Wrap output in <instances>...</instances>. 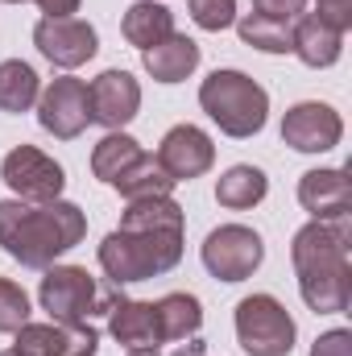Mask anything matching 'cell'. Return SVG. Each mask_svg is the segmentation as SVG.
Returning <instances> with one entry per match:
<instances>
[{
  "label": "cell",
  "instance_id": "836d02e7",
  "mask_svg": "<svg viewBox=\"0 0 352 356\" xmlns=\"http://www.w3.org/2000/svg\"><path fill=\"white\" fill-rule=\"evenodd\" d=\"M4 4H25V0H4Z\"/></svg>",
  "mask_w": 352,
  "mask_h": 356
},
{
  "label": "cell",
  "instance_id": "cb8c5ba5",
  "mask_svg": "<svg viewBox=\"0 0 352 356\" xmlns=\"http://www.w3.org/2000/svg\"><path fill=\"white\" fill-rule=\"evenodd\" d=\"M237 33L245 46H253L262 54H290V46H294V21H273L262 13H245L237 21Z\"/></svg>",
  "mask_w": 352,
  "mask_h": 356
},
{
  "label": "cell",
  "instance_id": "7a4b0ae2",
  "mask_svg": "<svg viewBox=\"0 0 352 356\" xmlns=\"http://www.w3.org/2000/svg\"><path fill=\"white\" fill-rule=\"evenodd\" d=\"M352 220H311L290 241L298 294L315 315H344L352 302Z\"/></svg>",
  "mask_w": 352,
  "mask_h": 356
},
{
  "label": "cell",
  "instance_id": "277c9868",
  "mask_svg": "<svg viewBox=\"0 0 352 356\" xmlns=\"http://www.w3.org/2000/svg\"><path fill=\"white\" fill-rule=\"evenodd\" d=\"M199 108L220 124V133L245 141L257 137L269 116V91L245 71H211L199 83Z\"/></svg>",
  "mask_w": 352,
  "mask_h": 356
},
{
  "label": "cell",
  "instance_id": "30bf717a",
  "mask_svg": "<svg viewBox=\"0 0 352 356\" xmlns=\"http://www.w3.org/2000/svg\"><path fill=\"white\" fill-rule=\"evenodd\" d=\"M38 124L58 137V141H75L83 129L91 124V104H88V83L75 79V75H63V79H50L42 95H38Z\"/></svg>",
  "mask_w": 352,
  "mask_h": 356
},
{
  "label": "cell",
  "instance_id": "4fadbf2b",
  "mask_svg": "<svg viewBox=\"0 0 352 356\" xmlns=\"http://www.w3.org/2000/svg\"><path fill=\"white\" fill-rule=\"evenodd\" d=\"M88 104H91V124H104L108 133H120L141 108V83L129 71H104L88 83Z\"/></svg>",
  "mask_w": 352,
  "mask_h": 356
},
{
  "label": "cell",
  "instance_id": "4316f807",
  "mask_svg": "<svg viewBox=\"0 0 352 356\" xmlns=\"http://www.w3.org/2000/svg\"><path fill=\"white\" fill-rule=\"evenodd\" d=\"M25 323H29V294L17 282L0 277V332H17Z\"/></svg>",
  "mask_w": 352,
  "mask_h": 356
},
{
  "label": "cell",
  "instance_id": "d6a6232c",
  "mask_svg": "<svg viewBox=\"0 0 352 356\" xmlns=\"http://www.w3.org/2000/svg\"><path fill=\"white\" fill-rule=\"evenodd\" d=\"M129 356H162L158 348H129Z\"/></svg>",
  "mask_w": 352,
  "mask_h": 356
},
{
  "label": "cell",
  "instance_id": "44dd1931",
  "mask_svg": "<svg viewBox=\"0 0 352 356\" xmlns=\"http://www.w3.org/2000/svg\"><path fill=\"white\" fill-rule=\"evenodd\" d=\"M265 191H269L265 170H257V166H232L216 182V203L228 207V211H249V207H257L265 199Z\"/></svg>",
  "mask_w": 352,
  "mask_h": 356
},
{
  "label": "cell",
  "instance_id": "6da1fadb",
  "mask_svg": "<svg viewBox=\"0 0 352 356\" xmlns=\"http://www.w3.org/2000/svg\"><path fill=\"white\" fill-rule=\"evenodd\" d=\"M186 211L175 199H137L125 207L120 228L99 241V269L112 286L162 277L182 261Z\"/></svg>",
  "mask_w": 352,
  "mask_h": 356
},
{
  "label": "cell",
  "instance_id": "7c38bea8",
  "mask_svg": "<svg viewBox=\"0 0 352 356\" xmlns=\"http://www.w3.org/2000/svg\"><path fill=\"white\" fill-rule=\"evenodd\" d=\"M17 356H95L99 336L91 323H25L13 332Z\"/></svg>",
  "mask_w": 352,
  "mask_h": 356
},
{
  "label": "cell",
  "instance_id": "f1b7e54d",
  "mask_svg": "<svg viewBox=\"0 0 352 356\" xmlns=\"http://www.w3.org/2000/svg\"><path fill=\"white\" fill-rule=\"evenodd\" d=\"M311 356H352V332H344V327L323 332V336L311 344Z\"/></svg>",
  "mask_w": 352,
  "mask_h": 356
},
{
  "label": "cell",
  "instance_id": "f546056e",
  "mask_svg": "<svg viewBox=\"0 0 352 356\" xmlns=\"http://www.w3.org/2000/svg\"><path fill=\"white\" fill-rule=\"evenodd\" d=\"M315 4H319L315 17H323V21L336 25L340 33H349L352 29V0H315Z\"/></svg>",
  "mask_w": 352,
  "mask_h": 356
},
{
  "label": "cell",
  "instance_id": "83f0119b",
  "mask_svg": "<svg viewBox=\"0 0 352 356\" xmlns=\"http://www.w3.org/2000/svg\"><path fill=\"white\" fill-rule=\"evenodd\" d=\"M311 0H253V13L273 17V21H298Z\"/></svg>",
  "mask_w": 352,
  "mask_h": 356
},
{
  "label": "cell",
  "instance_id": "8fae6325",
  "mask_svg": "<svg viewBox=\"0 0 352 356\" xmlns=\"http://www.w3.org/2000/svg\"><path fill=\"white\" fill-rule=\"evenodd\" d=\"M340 137H344V120L332 104L303 99L282 116V141L298 154H328L340 145Z\"/></svg>",
  "mask_w": 352,
  "mask_h": 356
},
{
  "label": "cell",
  "instance_id": "4dcf8cb0",
  "mask_svg": "<svg viewBox=\"0 0 352 356\" xmlns=\"http://www.w3.org/2000/svg\"><path fill=\"white\" fill-rule=\"evenodd\" d=\"M33 4H38L46 17H75L83 0H33Z\"/></svg>",
  "mask_w": 352,
  "mask_h": 356
},
{
  "label": "cell",
  "instance_id": "e0dca14e",
  "mask_svg": "<svg viewBox=\"0 0 352 356\" xmlns=\"http://www.w3.org/2000/svg\"><path fill=\"white\" fill-rule=\"evenodd\" d=\"M108 332L125 348H158L162 344L154 302H137V298H116V307L108 311Z\"/></svg>",
  "mask_w": 352,
  "mask_h": 356
},
{
  "label": "cell",
  "instance_id": "ba28073f",
  "mask_svg": "<svg viewBox=\"0 0 352 356\" xmlns=\"http://www.w3.org/2000/svg\"><path fill=\"white\" fill-rule=\"evenodd\" d=\"M0 178H4V186H8L17 199H25V203L63 199V186H67L63 166H58L50 154H42L38 145H17V149H8L4 162H0Z\"/></svg>",
  "mask_w": 352,
  "mask_h": 356
},
{
  "label": "cell",
  "instance_id": "d4e9b609",
  "mask_svg": "<svg viewBox=\"0 0 352 356\" xmlns=\"http://www.w3.org/2000/svg\"><path fill=\"white\" fill-rule=\"evenodd\" d=\"M141 154H145V149H141L129 133H108V137L91 149V175L99 178V182H108V186H112V182L125 175V170H129Z\"/></svg>",
  "mask_w": 352,
  "mask_h": 356
},
{
  "label": "cell",
  "instance_id": "8992f818",
  "mask_svg": "<svg viewBox=\"0 0 352 356\" xmlns=\"http://www.w3.org/2000/svg\"><path fill=\"white\" fill-rule=\"evenodd\" d=\"M294 319L273 294H249L237 302V340L249 356H290Z\"/></svg>",
  "mask_w": 352,
  "mask_h": 356
},
{
  "label": "cell",
  "instance_id": "2e32d148",
  "mask_svg": "<svg viewBox=\"0 0 352 356\" xmlns=\"http://www.w3.org/2000/svg\"><path fill=\"white\" fill-rule=\"evenodd\" d=\"M290 54H298V63L311 67V71L336 67L340 54H344V33H340L336 25H328L323 17L303 13V17L294 21V46H290Z\"/></svg>",
  "mask_w": 352,
  "mask_h": 356
},
{
  "label": "cell",
  "instance_id": "9c48e42d",
  "mask_svg": "<svg viewBox=\"0 0 352 356\" xmlns=\"http://www.w3.org/2000/svg\"><path fill=\"white\" fill-rule=\"evenodd\" d=\"M33 46L58 71H75L95 58L99 38H95V25H88L83 17H42L33 25Z\"/></svg>",
  "mask_w": 352,
  "mask_h": 356
},
{
  "label": "cell",
  "instance_id": "7402d4cb",
  "mask_svg": "<svg viewBox=\"0 0 352 356\" xmlns=\"http://www.w3.org/2000/svg\"><path fill=\"white\" fill-rule=\"evenodd\" d=\"M38 95H42V79L29 63H21V58L0 63V112L21 116L38 104Z\"/></svg>",
  "mask_w": 352,
  "mask_h": 356
},
{
  "label": "cell",
  "instance_id": "52a82bcc",
  "mask_svg": "<svg viewBox=\"0 0 352 356\" xmlns=\"http://www.w3.org/2000/svg\"><path fill=\"white\" fill-rule=\"evenodd\" d=\"M199 257H203V269L216 282H245L265 261V241L245 224H220V228L207 232Z\"/></svg>",
  "mask_w": 352,
  "mask_h": 356
},
{
  "label": "cell",
  "instance_id": "d6986e66",
  "mask_svg": "<svg viewBox=\"0 0 352 356\" xmlns=\"http://www.w3.org/2000/svg\"><path fill=\"white\" fill-rule=\"evenodd\" d=\"M120 33H125V42H129V46L150 50V46H158L162 38H170V33H175V13H170L162 0H137V4L125 13Z\"/></svg>",
  "mask_w": 352,
  "mask_h": 356
},
{
  "label": "cell",
  "instance_id": "e575fe53",
  "mask_svg": "<svg viewBox=\"0 0 352 356\" xmlns=\"http://www.w3.org/2000/svg\"><path fill=\"white\" fill-rule=\"evenodd\" d=\"M0 356H17V353H13V348H8V353H0Z\"/></svg>",
  "mask_w": 352,
  "mask_h": 356
},
{
  "label": "cell",
  "instance_id": "5b68a950",
  "mask_svg": "<svg viewBox=\"0 0 352 356\" xmlns=\"http://www.w3.org/2000/svg\"><path fill=\"white\" fill-rule=\"evenodd\" d=\"M116 298L120 294H99L83 266H50L38 286V302L54 323H88L91 315H108Z\"/></svg>",
  "mask_w": 352,
  "mask_h": 356
},
{
  "label": "cell",
  "instance_id": "ac0fdd59",
  "mask_svg": "<svg viewBox=\"0 0 352 356\" xmlns=\"http://www.w3.org/2000/svg\"><path fill=\"white\" fill-rule=\"evenodd\" d=\"M141 67H145V75H154L158 83H182V79L195 75V67H199V42L175 29V33L162 38L158 46L141 50Z\"/></svg>",
  "mask_w": 352,
  "mask_h": 356
},
{
  "label": "cell",
  "instance_id": "ffe728a7",
  "mask_svg": "<svg viewBox=\"0 0 352 356\" xmlns=\"http://www.w3.org/2000/svg\"><path fill=\"white\" fill-rule=\"evenodd\" d=\"M158 311V332H162V344H175V340H191L199 327H203V302L195 294H162L154 302Z\"/></svg>",
  "mask_w": 352,
  "mask_h": 356
},
{
  "label": "cell",
  "instance_id": "484cf974",
  "mask_svg": "<svg viewBox=\"0 0 352 356\" xmlns=\"http://www.w3.org/2000/svg\"><path fill=\"white\" fill-rule=\"evenodd\" d=\"M186 8H191V21L207 33L237 25V0H186Z\"/></svg>",
  "mask_w": 352,
  "mask_h": 356
},
{
  "label": "cell",
  "instance_id": "3957f363",
  "mask_svg": "<svg viewBox=\"0 0 352 356\" xmlns=\"http://www.w3.org/2000/svg\"><path fill=\"white\" fill-rule=\"evenodd\" d=\"M83 236H88V216L67 199L50 203L0 199V249L25 269H50Z\"/></svg>",
  "mask_w": 352,
  "mask_h": 356
},
{
  "label": "cell",
  "instance_id": "9a60e30c",
  "mask_svg": "<svg viewBox=\"0 0 352 356\" xmlns=\"http://www.w3.org/2000/svg\"><path fill=\"white\" fill-rule=\"evenodd\" d=\"M298 203L311 220H352V182L340 166L307 170L298 178Z\"/></svg>",
  "mask_w": 352,
  "mask_h": 356
},
{
  "label": "cell",
  "instance_id": "5bb4252c",
  "mask_svg": "<svg viewBox=\"0 0 352 356\" xmlns=\"http://www.w3.org/2000/svg\"><path fill=\"white\" fill-rule=\"evenodd\" d=\"M154 158H158V166L175 182H191V178L207 175L216 166V145H211V137L199 124H175L162 137V145H158Z\"/></svg>",
  "mask_w": 352,
  "mask_h": 356
},
{
  "label": "cell",
  "instance_id": "603a6c76",
  "mask_svg": "<svg viewBox=\"0 0 352 356\" xmlns=\"http://www.w3.org/2000/svg\"><path fill=\"white\" fill-rule=\"evenodd\" d=\"M112 186H116L129 203H137V199H166V195L175 191V178L158 166V158H154V154H141V158H137L125 175L116 178Z\"/></svg>",
  "mask_w": 352,
  "mask_h": 356
},
{
  "label": "cell",
  "instance_id": "1f68e13d",
  "mask_svg": "<svg viewBox=\"0 0 352 356\" xmlns=\"http://www.w3.org/2000/svg\"><path fill=\"white\" fill-rule=\"evenodd\" d=\"M175 356H207V348H203V340H195V336H191V344H182Z\"/></svg>",
  "mask_w": 352,
  "mask_h": 356
}]
</instances>
